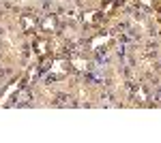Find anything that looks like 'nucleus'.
Returning <instances> with one entry per match:
<instances>
[{"mask_svg": "<svg viewBox=\"0 0 161 143\" xmlns=\"http://www.w3.org/2000/svg\"><path fill=\"white\" fill-rule=\"evenodd\" d=\"M71 66H73L75 71H80V73H84V71H88V62L84 58H71V62H69Z\"/></svg>", "mask_w": 161, "mask_h": 143, "instance_id": "423d86ee", "label": "nucleus"}, {"mask_svg": "<svg viewBox=\"0 0 161 143\" xmlns=\"http://www.w3.org/2000/svg\"><path fill=\"white\" fill-rule=\"evenodd\" d=\"M159 19H161V15H159Z\"/></svg>", "mask_w": 161, "mask_h": 143, "instance_id": "f8f14e48", "label": "nucleus"}, {"mask_svg": "<svg viewBox=\"0 0 161 143\" xmlns=\"http://www.w3.org/2000/svg\"><path fill=\"white\" fill-rule=\"evenodd\" d=\"M110 41H112V36H110V34H101V36H95V38L90 41V47H92V49L105 47V45H108Z\"/></svg>", "mask_w": 161, "mask_h": 143, "instance_id": "39448f33", "label": "nucleus"}, {"mask_svg": "<svg viewBox=\"0 0 161 143\" xmlns=\"http://www.w3.org/2000/svg\"><path fill=\"white\" fill-rule=\"evenodd\" d=\"M41 28H43V32H54V30L58 28V22H56V17H54V15H47V17L41 22Z\"/></svg>", "mask_w": 161, "mask_h": 143, "instance_id": "20e7f679", "label": "nucleus"}, {"mask_svg": "<svg viewBox=\"0 0 161 143\" xmlns=\"http://www.w3.org/2000/svg\"><path fill=\"white\" fill-rule=\"evenodd\" d=\"M133 98H136L137 103H146V100H148V92L140 85V88H136V90H133Z\"/></svg>", "mask_w": 161, "mask_h": 143, "instance_id": "0eeeda50", "label": "nucleus"}, {"mask_svg": "<svg viewBox=\"0 0 161 143\" xmlns=\"http://www.w3.org/2000/svg\"><path fill=\"white\" fill-rule=\"evenodd\" d=\"M140 4H142L144 9H150V7L155 4V0H140Z\"/></svg>", "mask_w": 161, "mask_h": 143, "instance_id": "9b49d317", "label": "nucleus"}, {"mask_svg": "<svg viewBox=\"0 0 161 143\" xmlns=\"http://www.w3.org/2000/svg\"><path fill=\"white\" fill-rule=\"evenodd\" d=\"M17 88H19V84H13L11 88H9V90H7V94H4V98H2V103H4V100H7V98H9V96H11L13 92H15V90H17Z\"/></svg>", "mask_w": 161, "mask_h": 143, "instance_id": "9d476101", "label": "nucleus"}, {"mask_svg": "<svg viewBox=\"0 0 161 143\" xmlns=\"http://www.w3.org/2000/svg\"><path fill=\"white\" fill-rule=\"evenodd\" d=\"M101 17H103V15L97 13V11H86L84 13V24L86 26H97L101 22Z\"/></svg>", "mask_w": 161, "mask_h": 143, "instance_id": "7ed1b4c3", "label": "nucleus"}, {"mask_svg": "<svg viewBox=\"0 0 161 143\" xmlns=\"http://www.w3.org/2000/svg\"><path fill=\"white\" fill-rule=\"evenodd\" d=\"M32 47H35V54H37L39 58H45L47 51H50V43H47V38H37Z\"/></svg>", "mask_w": 161, "mask_h": 143, "instance_id": "f03ea898", "label": "nucleus"}, {"mask_svg": "<svg viewBox=\"0 0 161 143\" xmlns=\"http://www.w3.org/2000/svg\"><path fill=\"white\" fill-rule=\"evenodd\" d=\"M114 9H116V4H114L112 0H108V2H103V7H101V15H103V17H105V15H112Z\"/></svg>", "mask_w": 161, "mask_h": 143, "instance_id": "1a4fd4ad", "label": "nucleus"}, {"mask_svg": "<svg viewBox=\"0 0 161 143\" xmlns=\"http://www.w3.org/2000/svg\"><path fill=\"white\" fill-rule=\"evenodd\" d=\"M19 24H22V28H24L26 32H30V30H35V19H32L30 15H24V17L19 19Z\"/></svg>", "mask_w": 161, "mask_h": 143, "instance_id": "6e6552de", "label": "nucleus"}, {"mask_svg": "<svg viewBox=\"0 0 161 143\" xmlns=\"http://www.w3.org/2000/svg\"><path fill=\"white\" fill-rule=\"evenodd\" d=\"M69 60H64V58H56L54 62H52V73L54 75H62V73H67L69 71Z\"/></svg>", "mask_w": 161, "mask_h": 143, "instance_id": "f257e3e1", "label": "nucleus"}]
</instances>
